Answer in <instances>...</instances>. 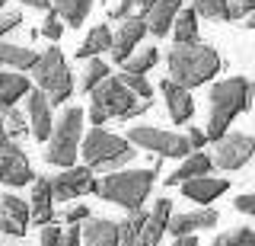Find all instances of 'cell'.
I'll return each mask as SVG.
<instances>
[{
	"label": "cell",
	"instance_id": "obj_1",
	"mask_svg": "<svg viewBox=\"0 0 255 246\" xmlns=\"http://www.w3.org/2000/svg\"><path fill=\"white\" fill-rule=\"evenodd\" d=\"M255 96V83L246 80V77H227V80H217L211 86V96H207V106H211V115H207V141H220L223 134H230V122L246 112L252 106Z\"/></svg>",
	"mask_w": 255,
	"mask_h": 246
},
{
	"label": "cell",
	"instance_id": "obj_2",
	"mask_svg": "<svg viewBox=\"0 0 255 246\" xmlns=\"http://www.w3.org/2000/svg\"><path fill=\"white\" fill-rule=\"evenodd\" d=\"M153 99H140L122 83V77H109L106 83H99L90 93V122L96 128L109 122V118H137L150 112Z\"/></svg>",
	"mask_w": 255,
	"mask_h": 246
},
{
	"label": "cell",
	"instance_id": "obj_3",
	"mask_svg": "<svg viewBox=\"0 0 255 246\" xmlns=\"http://www.w3.org/2000/svg\"><path fill=\"white\" fill-rule=\"evenodd\" d=\"M169 80L185 86V90H195V86H204L207 80H214V74L223 67L217 48L198 42V45H175L169 51Z\"/></svg>",
	"mask_w": 255,
	"mask_h": 246
},
{
	"label": "cell",
	"instance_id": "obj_4",
	"mask_svg": "<svg viewBox=\"0 0 255 246\" xmlns=\"http://www.w3.org/2000/svg\"><path fill=\"white\" fill-rule=\"evenodd\" d=\"M156 170H118V173H106L99 179V189L96 195L102 202H112L118 208H125L128 214L143 211V202H147L150 189H153Z\"/></svg>",
	"mask_w": 255,
	"mask_h": 246
},
{
	"label": "cell",
	"instance_id": "obj_5",
	"mask_svg": "<svg viewBox=\"0 0 255 246\" xmlns=\"http://www.w3.org/2000/svg\"><path fill=\"white\" fill-rule=\"evenodd\" d=\"M80 154H83V163L90 166V170L118 173L122 166H128V163L134 160V154H137V150H134V144L128 138H118V134H112L106 128H93L83 138Z\"/></svg>",
	"mask_w": 255,
	"mask_h": 246
},
{
	"label": "cell",
	"instance_id": "obj_6",
	"mask_svg": "<svg viewBox=\"0 0 255 246\" xmlns=\"http://www.w3.org/2000/svg\"><path fill=\"white\" fill-rule=\"evenodd\" d=\"M80 147H83V109L67 106L54 122L51 141H48V150H45V163L70 170L77 163Z\"/></svg>",
	"mask_w": 255,
	"mask_h": 246
},
{
	"label": "cell",
	"instance_id": "obj_7",
	"mask_svg": "<svg viewBox=\"0 0 255 246\" xmlns=\"http://www.w3.org/2000/svg\"><path fill=\"white\" fill-rule=\"evenodd\" d=\"M32 77H35L38 90L51 99V106L67 102L70 93H74V77H70V67H67V61H64L61 48H45L38 54L35 67H32Z\"/></svg>",
	"mask_w": 255,
	"mask_h": 246
},
{
	"label": "cell",
	"instance_id": "obj_8",
	"mask_svg": "<svg viewBox=\"0 0 255 246\" xmlns=\"http://www.w3.org/2000/svg\"><path fill=\"white\" fill-rule=\"evenodd\" d=\"M128 141L143 147V150H150V154H156V157H182L185 160V157L195 154L188 144V134L163 131V128H153V125H134L128 131Z\"/></svg>",
	"mask_w": 255,
	"mask_h": 246
},
{
	"label": "cell",
	"instance_id": "obj_9",
	"mask_svg": "<svg viewBox=\"0 0 255 246\" xmlns=\"http://www.w3.org/2000/svg\"><path fill=\"white\" fill-rule=\"evenodd\" d=\"M38 176L32 173L29 157L22 154V147L6 134L3 122H0V182L3 186H26V182H35Z\"/></svg>",
	"mask_w": 255,
	"mask_h": 246
},
{
	"label": "cell",
	"instance_id": "obj_10",
	"mask_svg": "<svg viewBox=\"0 0 255 246\" xmlns=\"http://www.w3.org/2000/svg\"><path fill=\"white\" fill-rule=\"evenodd\" d=\"M255 157V138L252 134H239V131H230L223 134L214 147V166L220 170H239L246 166Z\"/></svg>",
	"mask_w": 255,
	"mask_h": 246
},
{
	"label": "cell",
	"instance_id": "obj_11",
	"mask_svg": "<svg viewBox=\"0 0 255 246\" xmlns=\"http://www.w3.org/2000/svg\"><path fill=\"white\" fill-rule=\"evenodd\" d=\"M99 182H96L90 166H70L61 176H51V192L54 202H74L80 195H96Z\"/></svg>",
	"mask_w": 255,
	"mask_h": 246
},
{
	"label": "cell",
	"instance_id": "obj_12",
	"mask_svg": "<svg viewBox=\"0 0 255 246\" xmlns=\"http://www.w3.org/2000/svg\"><path fill=\"white\" fill-rule=\"evenodd\" d=\"M32 224V205L19 195H0V237H26Z\"/></svg>",
	"mask_w": 255,
	"mask_h": 246
},
{
	"label": "cell",
	"instance_id": "obj_13",
	"mask_svg": "<svg viewBox=\"0 0 255 246\" xmlns=\"http://www.w3.org/2000/svg\"><path fill=\"white\" fill-rule=\"evenodd\" d=\"M150 32V26H147V19H125L122 26H118V32H115V42H112V61H118V64H125V61H131L134 48L140 45V38Z\"/></svg>",
	"mask_w": 255,
	"mask_h": 246
},
{
	"label": "cell",
	"instance_id": "obj_14",
	"mask_svg": "<svg viewBox=\"0 0 255 246\" xmlns=\"http://www.w3.org/2000/svg\"><path fill=\"white\" fill-rule=\"evenodd\" d=\"M26 112H29V125H32V138L35 141H51L54 122H51V99L42 90H32L26 96Z\"/></svg>",
	"mask_w": 255,
	"mask_h": 246
},
{
	"label": "cell",
	"instance_id": "obj_15",
	"mask_svg": "<svg viewBox=\"0 0 255 246\" xmlns=\"http://www.w3.org/2000/svg\"><path fill=\"white\" fill-rule=\"evenodd\" d=\"M220 221V214L214 208H198V211H182V214H172L169 221V234L175 237H195V230H207Z\"/></svg>",
	"mask_w": 255,
	"mask_h": 246
},
{
	"label": "cell",
	"instance_id": "obj_16",
	"mask_svg": "<svg viewBox=\"0 0 255 246\" xmlns=\"http://www.w3.org/2000/svg\"><path fill=\"white\" fill-rule=\"evenodd\" d=\"M159 93H163L166 99V109H169L172 122H188L191 115H195V99H191V90H185V86L172 83V80H163L159 83Z\"/></svg>",
	"mask_w": 255,
	"mask_h": 246
},
{
	"label": "cell",
	"instance_id": "obj_17",
	"mask_svg": "<svg viewBox=\"0 0 255 246\" xmlns=\"http://www.w3.org/2000/svg\"><path fill=\"white\" fill-rule=\"evenodd\" d=\"M169 221H172V202L169 198H156L153 211L147 214V224H143L140 246H159V237L169 230Z\"/></svg>",
	"mask_w": 255,
	"mask_h": 246
},
{
	"label": "cell",
	"instance_id": "obj_18",
	"mask_svg": "<svg viewBox=\"0 0 255 246\" xmlns=\"http://www.w3.org/2000/svg\"><path fill=\"white\" fill-rule=\"evenodd\" d=\"M29 205H32V224H42V227L54 224V192H51V179L38 176L35 182H32Z\"/></svg>",
	"mask_w": 255,
	"mask_h": 246
},
{
	"label": "cell",
	"instance_id": "obj_19",
	"mask_svg": "<svg viewBox=\"0 0 255 246\" xmlns=\"http://www.w3.org/2000/svg\"><path fill=\"white\" fill-rule=\"evenodd\" d=\"M211 166H214V157H207L204 150H195L191 157L182 160V166L172 173V176H166V186H185V182H191V179L211 176Z\"/></svg>",
	"mask_w": 255,
	"mask_h": 246
},
{
	"label": "cell",
	"instance_id": "obj_20",
	"mask_svg": "<svg viewBox=\"0 0 255 246\" xmlns=\"http://www.w3.org/2000/svg\"><path fill=\"white\" fill-rule=\"evenodd\" d=\"M179 13H182V0H156L153 10H150V16H147L150 32H153L156 38L166 35V32H172V26H175V19H179Z\"/></svg>",
	"mask_w": 255,
	"mask_h": 246
},
{
	"label": "cell",
	"instance_id": "obj_21",
	"mask_svg": "<svg viewBox=\"0 0 255 246\" xmlns=\"http://www.w3.org/2000/svg\"><path fill=\"white\" fill-rule=\"evenodd\" d=\"M83 246H122L118 243V224L109 218H90L83 224Z\"/></svg>",
	"mask_w": 255,
	"mask_h": 246
},
{
	"label": "cell",
	"instance_id": "obj_22",
	"mask_svg": "<svg viewBox=\"0 0 255 246\" xmlns=\"http://www.w3.org/2000/svg\"><path fill=\"white\" fill-rule=\"evenodd\" d=\"M227 189H230V182H227V179H220V176H201V179L185 182V186H182V192H185L191 202L207 205V202H214L217 195H223Z\"/></svg>",
	"mask_w": 255,
	"mask_h": 246
},
{
	"label": "cell",
	"instance_id": "obj_23",
	"mask_svg": "<svg viewBox=\"0 0 255 246\" xmlns=\"http://www.w3.org/2000/svg\"><path fill=\"white\" fill-rule=\"evenodd\" d=\"M112 42H115V32H112L106 22H99V26H93V29H90V35H86V38H83V45L77 48V58L93 61V58H99L102 51H112Z\"/></svg>",
	"mask_w": 255,
	"mask_h": 246
},
{
	"label": "cell",
	"instance_id": "obj_24",
	"mask_svg": "<svg viewBox=\"0 0 255 246\" xmlns=\"http://www.w3.org/2000/svg\"><path fill=\"white\" fill-rule=\"evenodd\" d=\"M32 86L22 74H10V70H0V109L16 106V99L29 96Z\"/></svg>",
	"mask_w": 255,
	"mask_h": 246
},
{
	"label": "cell",
	"instance_id": "obj_25",
	"mask_svg": "<svg viewBox=\"0 0 255 246\" xmlns=\"http://www.w3.org/2000/svg\"><path fill=\"white\" fill-rule=\"evenodd\" d=\"M38 61V54L26 48V45H13V42H0V64L10 70H32Z\"/></svg>",
	"mask_w": 255,
	"mask_h": 246
},
{
	"label": "cell",
	"instance_id": "obj_26",
	"mask_svg": "<svg viewBox=\"0 0 255 246\" xmlns=\"http://www.w3.org/2000/svg\"><path fill=\"white\" fill-rule=\"evenodd\" d=\"M42 246H83V227L80 224H48L42 227Z\"/></svg>",
	"mask_w": 255,
	"mask_h": 246
},
{
	"label": "cell",
	"instance_id": "obj_27",
	"mask_svg": "<svg viewBox=\"0 0 255 246\" xmlns=\"http://www.w3.org/2000/svg\"><path fill=\"white\" fill-rule=\"evenodd\" d=\"M93 3L96 0H54V13L67 22V26H83V19L90 16V10H93Z\"/></svg>",
	"mask_w": 255,
	"mask_h": 246
},
{
	"label": "cell",
	"instance_id": "obj_28",
	"mask_svg": "<svg viewBox=\"0 0 255 246\" xmlns=\"http://www.w3.org/2000/svg\"><path fill=\"white\" fill-rule=\"evenodd\" d=\"M147 214L150 211H134V214H128L125 221H118V243L122 246H140V234H143V224H147Z\"/></svg>",
	"mask_w": 255,
	"mask_h": 246
},
{
	"label": "cell",
	"instance_id": "obj_29",
	"mask_svg": "<svg viewBox=\"0 0 255 246\" xmlns=\"http://www.w3.org/2000/svg\"><path fill=\"white\" fill-rule=\"evenodd\" d=\"M172 35H175V45H198V13H195V6L179 13V19H175V26H172Z\"/></svg>",
	"mask_w": 255,
	"mask_h": 246
},
{
	"label": "cell",
	"instance_id": "obj_30",
	"mask_svg": "<svg viewBox=\"0 0 255 246\" xmlns=\"http://www.w3.org/2000/svg\"><path fill=\"white\" fill-rule=\"evenodd\" d=\"M112 77V70L109 64L102 58H93V61H86V67H83V74H80V90L83 93H93L99 83H106Z\"/></svg>",
	"mask_w": 255,
	"mask_h": 246
},
{
	"label": "cell",
	"instance_id": "obj_31",
	"mask_svg": "<svg viewBox=\"0 0 255 246\" xmlns=\"http://www.w3.org/2000/svg\"><path fill=\"white\" fill-rule=\"evenodd\" d=\"M156 0H122V3L112 10V19H147L150 10H153Z\"/></svg>",
	"mask_w": 255,
	"mask_h": 246
},
{
	"label": "cell",
	"instance_id": "obj_32",
	"mask_svg": "<svg viewBox=\"0 0 255 246\" xmlns=\"http://www.w3.org/2000/svg\"><path fill=\"white\" fill-rule=\"evenodd\" d=\"M195 13L204 19H220V22H230V0H195Z\"/></svg>",
	"mask_w": 255,
	"mask_h": 246
},
{
	"label": "cell",
	"instance_id": "obj_33",
	"mask_svg": "<svg viewBox=\"0 0 255 246\" xmlns=\"http://www.w3.org/2000/svg\"><path fill=\"white\" fill-rule=\"evenodd\" d=\"M0 122H3L6 134H10L13 141H16V138H22V134H26V128H32V125L26 122V115H22L16 106H10V109H0Z\"/></svg>",
	"mask_w": 255,
	"mask_h": 246
},
{
	"label": "cell",
	"instance_id": "obj_34",
	"mask_svg": "<svg viewBox=\"0 0 255 246\" xmlns=\"http://www.w3.org/2000/svg\"><path fill=\"white\" fill-rule=\"evenodd\" d=\"M211 246H255V230L252 227H236V230H227V234L214 237Z\"/></svg>",
	"mask_w": 255,
	"mask_h": 246
},
{
	"label": "cell",
	"instance_id": "obj_35",
	"mask_svg": "<svg viewBox=\"0 0 255 246\" xmlns=\"http://www.w3.org/2000/svg\"><path fill=\"white\" fill-rule=\"evenodd\" d=\"M156 61H159V51L156 48H140L131 61H125V74H147Z\"/></svg>",
	"mask_w": 255,
	"mask_h": 246
},
{
	"label": "cell",
	"instance_id": "obj_36",
	"mask_svg": "<svg viewBox=\"0 0 255 246\" xmlns=\"http://www.w3.org/2000/svg\"><path fill=\"white\" fill-rule=\"evenodd\" d=\"M118 77H122V83L134 93V96H140V99H150V96H153V86H150V80L143 74H125V70H122Z\"/></svg>",
	"mask_w": 255,
	"mask_h": 246
},
{
	"label": "cell",
	"instance_id": "obj_37",
	"mask_svg": "<svg viewBox=\"0 0 255 246\" xmlns=\"http://www.w3.org/2000/svg\"><path fill=\"white\" fill-rule=\"evenodd\" d=\"M42 35L45 38H51V42H58V38L64 35V22H61V16H58V13H48V16H45V22H42Z\"/></svg>",
	"mask_w": 255,
	"mask_h": 246
},
{
	"label": "cell",
	"instance_id": "obj_38",
	"mask_svg": "<svg viewBox=\"0 0 255 246\" xmlns=\"http://www.w3.org/2000/svg\"><path fill=\"white\" fill-rule=\"evenodd\" d=\"M255 13V0H230V16L233 19H249Z\"/></svg>",
	"mask_w": 255,
	"mask_h": 246
},
{
	"label": "cell",
	"instance_id": "obj_39",
	"mask_svg": "<svg viewBox=\"0 0 255 246\" xmlns=\"http://www.w3.org/2000/svg\"><path fill=\"white\" fill-rule=\"evenodd\" d=\"M64 221H67V224H86V221H90V208H86V205H74V208L64 211Z\"/></svg>",
	"mask_w": 255,
	"mask_h": 246
},
{
	"label": "cell",
	"instance_id": "obj_40",
	"mask_svg": "<svg viewBox=\"0 0 255 246\" xmlns=\"http://www.w3.org/2000/svg\"><path fill=\"white\" fill-rule=\"evenodd\" d=\"M19 22H22L19 13H3V16H0V38L6 32H13V29H19Z\"/></svg>",
	"mask_w": 255,
	"mask_h": 246
},
{
	"label": "cell",
	"instance_id": "obj_41",
	"mask_svg": "<svg viewBox=\"0 0 255 246\" xmlns=\"http://www.w3.org/2000/svg\"><path fill=\"white\" fill-rule=\"evenodd\" d=\"M236 211H243V214H252V218H255V195L249 192V195H236Z\"/></svg>",
	"mask_w": 255,
	"mask_h": 246
},
{
	"label": "cell",
	"instance_id": "obj_42",
	"mask_svg": "<svg viewBox=\"0 0 255 246\" xmlns=\"http://www.w3.org/2000/svg\"><path fill=\"white\" fill-rule=\"evenodd\" d=\"M188 144H191V150H201V147L207 144V131L191 128V131H188Z\"/></svg>",
	"mask_w": 255,
	"mask_h": 246
},
{
	"label": "cell",
	"instance_id": "obj_43",
	"mask_svg": "<svg viewBox=\"0 0 255 246\" xmlns=\"http://www.w3.org/2000/svg\"><path fill=\"white\" fill-rule=\"evenodd\" d=\"M19 3L35 6V10H54V3H51V0H19Z\"/></svg>",
	"mask_w": 255,
	"mask_h": 246
},
{
	"label": "cell",
	"instance_id": "obj_44",
	"mask_svg": "<svg viewBox=\"0 0 255 246\" xmlns=\"http://www.w3.org/2000/svg\"><path fill=\"white\" fill-rule=\"evenodd\" d=\"M169 246H198V237H175Z\"/></svg>",
	"mask_w": 255,
	"mask_h": 246
},
{
	"label": "cell",
	"instance_id": "obj_45",
	"mask_svg": "<svg viewBox=\"0 0 255 246\" xmlns=\"http://www.w3.org/2000/svg\"><path fill=\"white\" fill-rule=\"evenodd\" d=\"M246 26H249V29H255V13H252L249 19H246Z\"/></svg>",
	"mask_w": 255,
	"mask_h": 246
},
{
	"label": "cell",
	"instance_id": "obj_46",
	"mask_svg": "<svg viewBox=\"0 0 255 246\" xmlns=\"http://www.w3.org/2000/svg\"><path fill=\"white\" fill-rule=\"evenodd\" d=\"M3 3H6V0H0V16H3Z\"/></svg>",
	"mask_w": 255,
	"mask_h": 246
},
{
	"label": "cell",
	"instance_id": "obj_47",
	"mask_svg": "<svg viewBox=\"0 0 255 246\" xmlns=\"http://www.w3.org/2000/svg\"><path fill=\"white\" fill-rule=\"evenodd\" d=\"M0 246H16V243H6V240H0Z\"/></svg>",
	"mask_w": 255,
	"mask_h": 246
}]
</instances>
